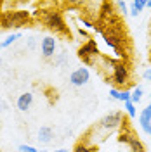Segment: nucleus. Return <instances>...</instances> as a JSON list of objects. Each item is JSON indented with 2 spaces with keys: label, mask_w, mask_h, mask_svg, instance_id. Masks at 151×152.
I'll use <instances>...</instances> for the list:
<instances>
[{
  "label": "nucleus",
  "mask_w": 151,
  "mask_h": 152,
  "mask_svg": "<svg viewBox=\"0 0 151 152\" xmlns=\"http://www.w3.org/2000/svg\"><path fill=\"white\" fill-rule=\"evenodd\" d=\"M52 95H54V97H57L56 90H47V97H49V102H50V104H54V102H56V100L52 99Z\"/></svg>",
  "instance_id": "nucleus-23"
},
{
  "label": "nucleus",
  "mask_w": 151,
  "mask_h": 152,
  "mask_svg": "<svg viewBox=\"0 0 151 152\" xmlns=\"http://www.w3.org/2000/svg\"><path fill=\"white\" fill-rule=\"evenodd\" d=\"M142 78H144L146 81H151V67H148V69L142 73Z\"/></svg>",
  "instance_id": "nucleus-24"
},
{
  "label": "nucleus",
  "mask_w": 151,
  "mask_h": 152,
  "mask_svg": "<svg viewBox=\"0 0 151 152\" xmlns=\"http://www.w3.org/2000/svg\"><path fill=\"white\" fill-rule=\"evenodd\" d=\"M129 149H130V152H146L144 143H142L137 137H132V138H130V142H129Z\"/></svg>",
  "instance_id": "nucleus-12"
},
{
  "label": "nucleus",
  "mask_w": 151,
  "mask_h": 152,
  "mask_svg": "<svg viewBox=\"0 0 151 152\" xmlns=\"http://www.w3.org/2000/svg\"><path fill=\"white\" fill-rule=\"evenodd\" d=\"M146 7H148V9H151V0H146Z\"/></svg>",
  "instance_id": "nucleus-26"
},
{
  "label": "nucleus",
  "mask_w": 151,
  "mask_h": 152,
  "mask_svg": "<svg viewBox=\"0 0 151 152\" xmlns=\"http://www.w3.org/2000/svg\"><path fill=\"white\" fill-rule=\"evenodd\" d=\"M115 7L118 9V16H127L129 14V4L127 2H122V0H118V2H115Z\"/></svg>",
  "instance_id": "nucleus-16"
},
{
  "label": "nucleus",
  "mask_w": 151,
  "mask_h": 152,
  "mask_svg": "<svg viewBox=\"0 0 151 152\" xmlns=\"http://www.w3.org/2000/svg\"><path fill=\"white\" fill-rule=\"evenodd\" d=\"M33 18H40L42 23L47 26L50 31H54L57 35L63 37H70V28H68L66 21L63 18V10L59 9H40V10H33L31 12Z\"/></svg>",
  "instance_id": "nucleus-1"
},
{
  "label": "nucleus",
  "mask_w": 151,
  "mask_h": 152,
  "mask_svg": "<svg viewBox=\"0 0 151 152\" xmlns=\"http://www.w3.org/2000/svg\"><path fill=\"white\" fill-rule=\"evenodd\" d=\"M31 104H33V94H31V92H24V94H21L18 97V100H16V105H18V109L21 111V113L30 111Z\"/></svg>",
  "instance_id": "nucleus-8"
},
{
  "label": "nucleus",
  "mask_w": 151,
  "mask_h": 152,
  "mask_svg": "<svg viewBox=\"0 0 151 152\" xmlns=\"http://www.w3.org/2000/svg\"><path fill=\"white\" fill-rule=\"evenodd\" d=\"M123 107H125V111H127V114H129V118H135V116H137L135 104H132L130 100H129V102H125V104H123Z\"/></svg>",
  "instance_id": "nucleus-18"
},
{
  "label": "nucleus",
  "mask_w": 151,
  "mask_h": 152,
  "mask_svg": "<svg viewBox=\"0 0 151 152\" xmlns=\"http://www.w3.org/2000/svg\"><path fill=\"white\" fill-rule=\"evenodd\" d=\"M130 95H132V90H122V97H120V102H129L130 100Z\"/></svg>",
  "instance_id": "nucleus-21"
},
{
  "label": "nucleus",
  "mask_w": 151,
  "mask_h": 152,
  "mask_svg": "<svg viewBox=\"0 0 151 152\" xmlns=\"http://www.w3.org/2000/svg\"><path fill=\"white\" fill-rule=\"evenodd\" d=\"M120 97H122V90H118V88L111 86V88H110V99H113V100H120Z\"/></svg>",
  "instance_id": "nucleus-19"
},
{
  "label": "nucleus",
  "mask_w": 151,
  "mask_h": 152,
  "mask_svg": "<svg viewBox=\"0 0 151 152\" xmlns=\"http://www.w3.org/2000/svg\"><path fill=\"white\" fill-rule=\"evenodd\" d=\"M18 152H38L33 145H26V143H21L18 147Z\"/></svg>",
  "instance_id": "nucleus-20"
},
{
  "label": "nucleus",
  "mask_w": 151,
  "mask_h": 152,
  "mask_svg": "<svg viewBox=\"0 0 151 152\" xmlns=\"http://www.w3.org/2000/svg\"><path fill=\"white\" fill-rule=\"evenodd\" d=\"M122 123H123V113L122 111H113V113L106 114L99 121V128L104 130V132H113L116 128H120Z\"/></svg>",
  "instance_id": "nucleus-5"
},
{
  "label": "nucleus",
  "mask_w": 151,
  "mask_h": 152,
  "mask_svg": "<svg viewBox=\"0 0 151 152\" xmlns=\"http://www.w3.org/2000/svg\"><path fill=\"white\" fill-rule=\"evenodd\" d=\"M54 152H70L68 149H57V151H54Z\"/></svg>",
  "instance_id": "nucleus-27"
},
{
  "label": "nucleus",
  "mask_w": 151,
  "mask_h": 152,
  "mask_svg": "<svg viewBox=\"0 0 151 152\" xmlns=\"http://www.w3.org/2000/svg\"><path fill=\"white\" fill-rule=\"evenodd\" d=\"M141 99H142V86H135V88H134L132 90V95H130V102H132V104H139V102H141Z\"/></svg>",
  "instance_id": "nucleus-15"
},
{
  "label": "nucleus",
  "mask_w": 151,
  "mask_h": 152,
  "mask_svg": "<svg viewBox=\"0 0 151 152\" xmlns=\"http://www.w3.org/2000/svg\"><path fill=\"white\" fill-rule=\"evenodd\" d=\"M19 38H21V33H12V35H9L4 42H0V48H7L9 45H12L16 40H19Z\"/></svg>",
  "instance_id": "nucleus-14"
},
{
  "label": "nucleus",
  "mask_w": 151,
  "mask_h": 152,
  "mask_svg": "<svg viewBox=\"0 0 151 152\" xmlns=\"http://www.w3.org/2000/svg\"><path fill=\"white\" fill-rule=\"evenodd\" d=\"M76 56L78 59L84 62L85 66H95L97 64V59L101 57V52H99V48H97V43H95V40H87L82 47L76 50Z\"/></svg>",
  "instance_id": "nucleus-3"
},
{
  "label": "nucleus",
  "mask_w": 151,
  "mask_h": 152,
  "mask_svg": "<svg viewBox=\"0 0 151 152\" xmlns=\"http://www.w3.org/2000/svg\"><path fill=\"white\" fill-rule=\"evenodd\" d=\"M57 50V42L54 37H45L40 43V52H42V57L44 59H50V57L56 56Z\"/></svg>",
  "instance_id": "nucleus-7"
},
{
  "label": "nucleus",
  "mask_w": 151,
  "mask_h": 152,
  "mask_svg": "<svg viewBox=\"0 0 151 152\" xmlns=\"http://www.w3.org/2000/svg\"><path fill=\"white\" fill-rule=\"evenodd\" d=\"M0 152H2V151H0Z\"/></svg>",
  "instance_id": "nucleus-28"
},
{
  "label": "nucleus",
  "mask_w": 151,
  "mask_h": 152,
  "mask_svg": "<svg viewBox=\"0 0 151 152\" xmlns=\"http://www.w3.org/2000/svg\"><path fill=\"white\" fill-rule=\"evenodd\" d=\"M37 140H38L40 143H44V145L50 143L52 140H54V130H52L50 126H40Z\"/></svg>",
  "instance_id": "nucleus-10"
},
{
  "label": "nucleus",
  "mask_w": 151,
  "mask_h": 152,
  "mask_svg": "<svg viewBox=\"0 0 151 152\" xmlns=\"http://www.w3.org/2000/svg\"><path fill=\"white\" fill-rule=\"evenodd\" d=\"M31 21V12L26 9H7L0 16L2 29H19L24 28Z\"/></svg>",
  "instance_id": "nucleus-2"
},
{
  "label": "nucleus",
  "mask_w": 151,
  "mask_h": 152,
  "mask_svg": "<svg viewBox=\"0 0 151 152\" xmlns=\"http://www.w3.org/2000/svg\"><path fill=\"white\" fill-rule=\"evenodd\" d=\"M111 83L116 86H125L130 83V67L123 61H115L113 75H111Z\"/></svg>",
  "instance_id": "nucleus-4"
},
{
  "label": "nucleus",
  "mask_w": 151,
  "mask_h": 152,
  "mask_svg": "<svg viewBox=\"0 0 151 152\" xmlns=\"http://www.w3.org/2000/svg\"><path fill=\"white\" fill-rule=\"evenodd\" d=\"M71 152H97V147H92L87 142H78Z\"/></svg>",
  "instance_id": "nucleus-13"
},
{
  "label": "nucleus",
  "mask_w": 151,
  "mask_h": 152,
  "mask_svg": "<svg viewBox=\"0 0 151 152\" xmlns=\"http://www.w3.org/2000/svg\"><path fill=\"white\" fill-rule=\"evenodd\" d=\"M129 7H130L129 14L134 16V18H137L142 10L146 9V0H132V2H129Z\"/></svg>",
  "instance_id": "nucleus-11"
},
{
  "label": "nucleus",
  "mask_w": 151,
  "mask_h": 152,
  "mask_svg": "<svg viewBox=\"0 0 151 152\" xmlns=\"http://www.w3.org/2000/svg\"><path fill=\"white\" fill-rule=\"evenodd\" d=\"M89 80H90V73L87 67H76L70 75V83L73 86H84L89 83Z\"/></svg>",
  "instance_id": "nucleus-6"
},
{
  "label": "nucleus",
  "mask_w": 151,
  "mask_h": 152,
  "mask_svg": "<svg viewBox=\"0 0 151 152\" xmlns=\"http://www.w3.org/2000/svg\"><path fill=\"white\" fill-rule=\"evenodd\" d=\"M78 23H80V26H84V28L87 29H94V21H90V18H87V16H78Z\"/></svg>",
  "instance_id": "nucleus-17"
},
{
  "label": "nucleus",
  "mask_w": 151,
  "mask_h": 152,
  "mask_svg": "<svg viewBox=\"0 0 151 152\" xmlns=\"http://www.w3.org/2000/svg\"><path fill=\"white\" fill-rule=\"evenodd\" d=\"M4 12H5V2H4V0H0V16H2Z\"/></svg>",
  "instance_id": "nucleus-25"
},
{
  "label": "nucleus",
  "mask_w": 151,
  "mask_h": 152,
  "mask_svg": "<svg viewBox=\"0 0 151 152\" xmlns=\"http://www.w3.org/2000/svg\"><path fill=\"white\" fill-rule=\"evenodd\" d=\"M56 64H57V66H63V64H66V52L59 54V57L56 59Z\"/></svg>",
  "instance_id": "nucleus-22"
},
{
  "label": "nucleus",
  "mask_w": 151,
  "mask_h": 152,
  "mask_svg": "<svg viewBox=\"0 0 151 152\" xmlns=\"http://www.w3.org/2000/svg\"><path fill=\"white\" fill-rule=\"evenodd\" d=\"M139 124H141V128H142L144 133L150 130V126H151V102L146 105L141 111V114H139Z\"/></svg>",
  "instance_id": "nucleus-9"
}]
</instances>
